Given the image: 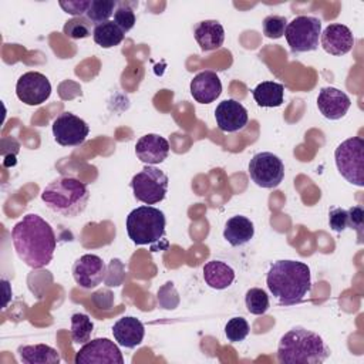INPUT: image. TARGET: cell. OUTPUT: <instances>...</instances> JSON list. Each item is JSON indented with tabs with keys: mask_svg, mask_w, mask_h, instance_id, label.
<instances>
[{
	"mask_svg": "<svg viewBox=\"0 0 364 364\" xmlns=\"http://www.w3.org/2000/svg\"><path fill=\"white\" fill-rule=\"evenodd\" d=\"M107 266L97 255H82L73 264V277L82 289H94L105 279Z\"/></svg>",
	"mask_w": 364,
	"mask_h": 364,
	"instance_id": "cell-13",
	"label": "cell"
},
{
	"mask_svg": "<svg viewBox=\"0 0 364 364\" xmlns=\"http://www.w3.org/2000/svg\"><path fill=\"white\" fill-rule=\"evenodd\" d=\"M166 219L162 210L142 205L127 216V233L135 245H151L161 240L165 235Z\"/></svg>",
	"mask_w": 364,
	"mask_h": 364,
	"instance_id": "cell-5",
	"label": "cell"
},
{
	"mask_svg": "<svg viewBox=\"0 0 364 364\" xmlns=\"http://www.w3.org/2000/svg\"><path fill=\"white\" fill-rule=\"evenodd\" d=\"M112 334L119 346L127 348H135L144 340L145 327L142 321L136 317L125 316L112 326Z\"/></svg>",
	"mask_w": 364,
	"mask_h": 364,
	"instance_id": "cell-19",
	"label": "cell"
},
{
	"mask_svg": "<svg viewBox=\"0 0 364 364\" xmlns=\"http://www.w3.org/2000/svg\"><path fill=\"white\" fill-rule=\"evenodd\" d=\"M193 36L203 51H212L222 47L225 28L218 20H203L195 26Z\"/></svg>",
	"mask_w": 364,
	"mask_h": 364,
	"instance_id": "cell-20",
	"label": "cell"
},
{
	"mask_svg": "<svg viewBox=\"0 0 364 364\" xmlns=\"http://www.w3.org/2000/svg\"><path fill=\"white\" fill-rule=\"evenodd\" d=\"M17 353L20 361L24 364H55L61 360L57 350L47 344L20 346L17 348Z\"/></svg>",
	"mask_w": 364,
	"mask_h": 364,
	"instance_id": "cell-23",
	"label": "cell"
},
{
	"mask_svg": "<svg viewBox=\"0 0 364 364\" xmlns=\"http://www.w3.org/2000/svg\"><path fill=\"white\" fill-rule=\"evenodd\" d=\"M117 9V1L114 0H91V4L87 10V18L95 26L108 21Z\"/></svg>",
	"mask_w": 364,
	"mask_h": 364,
	"instance_id": "cell-27",
	"label": "cell"
},
{
	"mask_svg": "<svg viewBox=\"0 0 364 364\" xmlns=\"http://www.w3.org/2000/svg\"><path fill=\"white\" fill-rule=\"evenodd\" d=\"M245 304L246 309L250 314L255 316H262L269 310L270 301H269V296L263 289L259 287H252L246 291L245 296Z\"/></svg>",
	"mask_w": 364,
	"mask_h": 364,
	"instance_id": "cell-28",
	"label": "cell"
},
{
	"mask_svg": "<svg viewBox=\"0 0 364 364\" xmlns=\"http://www.w3.org/2000/svg\"><path fill=\"white\" fill-rule=\"evenodd\" d=\"M75 364H124L118 346L108 338L87 341L75 354Z\"/></svg>",
	"mask_w": 364,
	"mask_h": 364,
	"instance_id": "cell-10",
	"label": "cell"
},
{
	"mask_svg": "<svg viewBox=\"0 0 364 364\" xmlns=\"http://www.w3.org/2000/svg\"><path fill=\"white\" fill-rule=\"evenodd\" d=\"M347 212H348V228L357 230L358 239L361 242L363 228H364V210L361 206H353Z\"/></svg>",
	"mask_w": 364,
	"mask_h": 364,
	"instance_id": "cell-35",
	"label": "cell"
},
{
	"mask_svg": "<svg viewBox=\"0 0 364 364\" xmlns=\"http://www.w3.org/2000/svg\"><path fill=\"white\" fill-rule=\"evenodd\" d=\"M340 175L355 186H364V139L353 136L343 141L334 151Z\"/></svg>",
	"mask_w": 364,
	"mask_h": 364,
	"instance_id": "cell-6",
	"label": "cell"
},
{
	"mask_svg": "<svg viewBox=\"0 0 364 364\" xmlns=\"http://www.w3.org/2000/svg\"><path fill=\"white\" fill-rule=\"evenodd\" d=\"M330 355V348L314 331L293 327L284 333L277 346V361L282 364H321Z\"/></svg>",
	"mask_w": 364,
	"mask_h": 364,
	"instance_id": "cell-3",
	"label": "cell"
},
{
	"mask_svg": "<svg viewBox=\"0 0 364 364\" xmlns=\"http://www.w3.org/2000/svg\"><path fill=\"white\" fill-rule=\"evenodd\" d=\"M321 47L331 55H344L354 46V36L351 30L340 23L328 24L320 34Z\"/></svg>",
	"mask_w": 364,
	"mask_h": 364,
	"instance_id": "cell-16",
	"label": "cell"
},
{
	"mask_svg": "<svg viewBox=\"0 0 364 364\" xmlns=\"http://www.w3.org/2000/svg\"><path fill=\"white\" fill-rule=\"evenodd\" d=\"M249 175L252 181L266 189L276 188L284 178V165L282 159L272 152L255 154L249 162Z\"/></svg>",
	"mask_w": 364,
	"mask_h": 364,
	"instance_id": "cell-9",
	"label": "cell"
},
{
	"mask_svg": "<svg viewBox=\"0 0 364 364\" xmlns=\"http://www.w3.org/2000/svg\"><path fill=\"white\" fill-rule=\"evenodd\" d=\"M202 272L206 284L216 290H223L229 287L235 280V270L220 260L208 262L203 266Z\"/></svg>",
	"mask_w": 364,
	"mask_h": 364,
	"instance_id": "cell-22",
	"label": "cell"
},
{
	"mask_svg": "<svg viewBox=\"0 0 364 364\" xmlns=\"http://www.w3.org/2000/svg\"><path fill=\"white\" fill-rule=\"evenodd\" d=\"M328 225L334 232H343L348 228V212L343 208H331L328 212Z\"/></svg>",
	"mask_w": 364,
	"mask_h": 364,
	"instance_id": "cell-33",
	"label": "cell"
},
{
	"mask_svg": "<svg viewBox=\"0 0 364 364\" xmlns=\"http://www.w3.org/2000/svg\"><path fill=\"white\" fill-rule=\"evenodd\" d=\"M11 240L18 259L31 269L47 266L57 246L51 225L36 213L23 216V219L13 226Z\"/></svg>",
	"mask_w": 364,
	"mask_h": 364,
	"instance_id": "cell-1",
	"label": "cell"
},
{
	"mask_svg": "<svg viewBox=\"0 0 364 364\" xmlns=\"http://www.w3.org/2000/svg\"><path fill=\"white\" fill-rule=\"evenodd\" d=\"M287 20L283 16L270 14L263 20V33L269 38H280L284 36Z\"/></svg>",
	"mask_w": 364,
	"mask_h": 364,
	"instance_id": "cell-32",
	"label": "cell"
},
{
	"mask_svg": "<svg viewBox=\"0 0 364 364\" xmlns=\"http://www.w3.org/2000/svg\"><path fill=\"white\" fill-rule=\"evenodd\" d=\"M266 284L280 304H297L311 290L310 267L299 260H277L267 270Z\"/></svg>",
	"mask_w": 364,
	"mask_h": 364,
	"instance_id": "cell-2",
	"label": "cell"
},
{
	"mask_svg": "<svg viewBox=\"0 0 364 364\" xmlns=\"http://www.w3.org/2000/svg\"><path fill=\"white\" fill-rule=\"evenodd\" d=\"M51 84L48 78L38 71L24 73L16 84V95L26 105H40L48 100Z\"/></svg>",
	"mask_w": 364,
	"mask_h": 364,
	"instance_id": "cell-12",
	"label": "cell"
},
{
	"mask_svg": "<svg viewBox=\"0 0 364 364\" xmlns=\"http://www.w3.org/2000/svg\"><path fill=\"white\" fill-rule=\"evenodd\" d=\"M91 4V0H68V1H60V7L74 16V17H81L82 14L87 13L88 7Z\"/></svg>",
	"mask_w": 364,
	"mask_h": 364,
	"instance_id": "cell-34",
	"label": "cell"
},
{
	"mask_svg": "<svg viewBox=\"0 0 364 364\" xmlns=\"http://www.w3.org/2000/svg\"><path fill=\"white\" fill-rule=\"evenodd\" d=\"M168 183L169 179L162 169L154 165H145L138 173L132 176L131 188L136 200L146 205H155L165 199Z\"/></svg>",
	"mask_w": 364,
	"mask_h": 364,
	"instance_id": "cell-7",
	"label": "cell"
},
{
	"mask_svg": "<svg viewBox=\"0 0 364 364\" xmlns=\"http://www.w3.org/2000/svg\"><path fill=\"white\" fill-rule=\"evenodd\" d=\"M135 155L146 165H156L168 158L169 144L158 134H146L136 141Z\"/></svg>",
	"mask_w": 364,
	"mask_h": 364,
	"instance_id": "cell-17",
	"label": "cell"
},
{
	"mask_svg": "<svg viewBox=\"0 0 364 364\" xmlns=\"http://www.w3.org/2000/svg\"><path fill=\"white\" fill-rule=\"evenodd\" d=\"M88 134V124L73 112H63L53 121V136L61 146L81 145Z\"/></svg>",
	"mask_w": 364,
	"mask_h": 364,
	"instance_id": "cell-11",
	"label": "cell"
},
{
	"mask_svg": "<svg viewBox=\"0 0 364 364\" xmlns=\"http://www.w3.org/2000/svg\"><path fill=\"white\" fill-rule=\"evenodd\" d=\"M94 330L91 318L84 313H75L71 316V340L75 344H85L90 341Z\"/></svg>",
	"mask_w": 364,
	"mask_h": 364,
	"instance_id": "cell-26",
	"label": "cell"
},
{
	"mask_svg": "<svg viewBox=\"0 0 364 364\" xmlns=\"http://www.w3.org/2000/svg\"><path fill=\"white\" fill-rule=\"evenodd\" d=\"M63 31L67 37H70L73 40L87 38L88 36H91V23L84 16L73 17L71 20L65 21Z\"/></svg>",
	"mask_w": 364,
	"mask_h": 364,
	"instance_id": "cell-29",
	"label": "cell"
},
{
	"mask_svg": "<svg viewBox=\"0 0 364 364\" xmlns=\"http://www.w3.org/2000/svg\"><path fill=\"white\" fill-rule=\"evenodd\" d=\"M125 33L111 20L94 27L92 38L102 48H111L118 46L124 40Z\"/></svg>",
	"mask_w": 364,
	"mask_h": 364,
	"instance_id": "cell-25",
	"label": "cell"
},
{
	"mask_svg": "<svg viewBox=\"0 0 364 364\" xmlns=\"http://www.w3.org/2000/svg\"><path fill=\"white\" fill-rule=\"evenodd\" d=\"M225 334L229 341H243L249 334V324L243 317H232L225 326Z\"/></svg>",
	"mask_w": 364,
	"mask_h": 364,
	"instance_id": "cell-31",
	"label": "cell"
},
{
	"mask_svg": "<svg viewBox=\"0 0 364 364\" xmlns=\"http://www.w3.org/2000/svg\"><path fill=\"white\" fill-rule=\"evenodd\" d=\"M284 87L276 81H263L253 90V98L259 107L274 108L283 104Z\"/></svg>",
	"mask_w": 364,
	"mask_h": 364,
	"instance_id": "cell-24",
	"label": "cell"
},
{
	"mask_svg": "<svg viewBox=\"0 0 364 364\" xmlns=\"http://www.w3.org/2000/svg\"><path fill=\"white\" fill-rule=\"evenodd\" d=\"M135 13L134 9L128 3H117V9L114 11V23L124 31L128 33L135 26Z\"/></svg>",
	"mask_w": 364,
	"mask_h": 364,
	"instance_id": "cell-30",
	"label": "cell"
},
{
	"mask_svg": "<svg viewBox=\"0 0 364 364\" xmlns=\"http://www.w3.org/2000/svg\"><path fill=\"white\" fill-rule=\"evenodd\" d=\"M90 199L88 188L84 182L73 176H60L51 181L41 192V200L54 213L74 218L82 213Z\"/></svg>",
	"mask_w": 364,
	"mask_h": 364,
	"instance_id": "cell-4",
	"label": "cell"
},
{
	"mask_svg": "<svg viewBox=\"0 0 364 364\" xmlns=\"http://www.w3.org/2000/svg\"><path fill=\"white\" fill-rule=\"evenodd\" d=\"M351 105L350 97L334 87H323L317 95V107L321 115L327 119L336 121L343 118Z\"/></svg>",
	"mask_w": 364,
	"mask_h": 364,
	"instance_id": "cell-15",
	"label": "cell"
},
{
	"mask_svg": "<svg viewBox=\"0 0 364 364\" xmlns=\"http://www.w3.org/2000/svg\"><path fill=\"white\" fill-rule=\"evenodd\" d=\"M321 20L313 16H297L287 23L284 30L286 41L291 53L313 51L318 47Z\"/></svg>",
	"mask_w": 364,
	"mask_h": 364,
	"instance_id": "cell-8",
	"label": "cell"
},
{
	"mask_svg": "<svg viewBox=\"0 0 364 364\" xmlns=\"http://www.w3.org/2000/svg\"><path fill=\"white\" fill-rule=\"evenodd\" d=\"M216 124L223 132H236L246 127L247 109L236 100H225L215 109Z\"/></svg>",
	"mask_w": 364,
	"mask_h": 364,
	"instance_id": "cell-14",
	"label": "cell"
},
{
	"mask_svg": "<svg viewBox=\"0 0 364 364\" xmlns=\"http://www.w3.org/2000/svg\"><path fill=\"white\" fill-rule=\"evenodd\" d=\"M255 235V226L250 219L246 216H232L225 223L223 237L232 246H243L246 245Z\"/></svg>",
	"mask_w": 364,
	"mask_h": 364,
	"instance_id": "cell-21",
	"label": "cell"
},
{
	"mask_svg": "<svg viewBox=\"0 0 364 364\" xmlns=\"http://www.w3.org/2000/svg\"><path fill=\"white\" fill-rule=\"evenodd\" d=\"M189 88L195 101L200 104H210L220 95L222 82L216 73L205 70L192 78Z\"/></svg>",
	"mask_w": 364,
	"mask_h": 364,
	"instance_id": "cell-18",
	"label": "cell"
}]
</instances>
